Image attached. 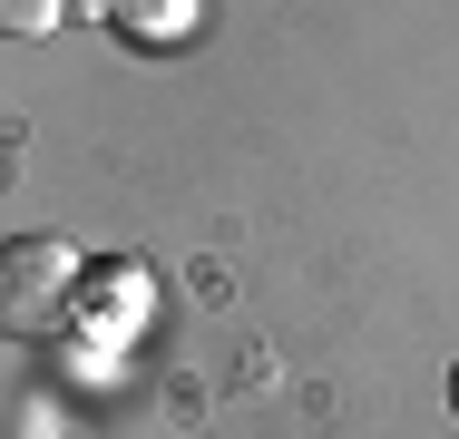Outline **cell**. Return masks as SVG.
I'll return each mask as SVG.
<instances>
[{
  "label": "cell",
  "instance_id": "cell-1",
  "mask_svg": "<svg viewBox=\"0 0 459 439\" xmlns=\"http://www.w3.org/2000/svg\"><path fill=\"white\" fill-rule=\"evenodd\" d=\"M89 254L59 235H0V342H59L79 323Z\"/></svg>",
  "mask_w": 459,
  "mask_h": 439
},
{
  "label": "cell",
  "instance_id": "cell-2",
  "mask_svg": "<svg viewBox=\"0 0 459 439\" xmlns=\"http://www.w3.org/2000/svg\"><path fill=\"white\" fill-rule=\"evenodd\" d=\"M147 313H157V273L137 254H89V273H79V323H89L98 342H127Z\"/></svg>",
  "mask_w": 459,
  "mask_h": 439
},
{
  "label": "cell",
  "instance_id": "cell-3",
  "mask_svg": "<svg viewBox=\"0 0 459 439\" xmlns=\"http://www.w3.org/2000/svg\"><path fill=\"white\" fill-rule=\"evenodd\" d=\"M108 30L127 49H177L186 30H195V0H108Z\"/></svg>",
  "mask_w": 459,
  "mask_h": 439
},
{
  "label": "cell",
  "instance_id": "cell-4",
  "mask_svg": "<svg viewBox=\"0 0 459 439\" xmlns=\"http://www.w3.org/2000/svg\"><path fill=\"white\" fill-rule=\"evenodd\" d=\"M69 20V0H0V39H49Z\"/></svg>",
  "mask_w": 459,
  "mask_h": 439
},
{
  "label": "cell",
  "instance_id": "cell-5",
  "mask_svg": "<svg viewBox=\"0 0 459 439\" xmlns=\"http://www.w3.org/2000/svg\"><path fill=\"white\" fill-rule=\"evenodd\" d=\"M69 20H108V0H69Z\"/></svg>",
  "mask_w": 459,
  "mask_h": 439
},
{
  "label": "cell",
  "instance_id": "cell-6",
  "mask_svg": "<svg viewBox=\"0 0 459 439\" xmlns=\"http://www.w3.org/2000/svg\"><path fill=\"white\" fill-rule=\"evenodd\" d=\"M450 410H459V371H450Z\"/></svg>",
  "mask_w": 459,
  "mask_h": 439
}]
</instances>
